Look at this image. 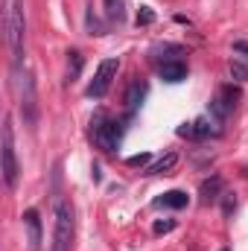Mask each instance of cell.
Here are the masks:
<instances>
[{"mask_svg":"<svg viewBox=\"0 0 248 251\" xmlns=\"http://www.w3.org/2000/svg\"><path fill=\"white\" fill-rule=\"evenodd\" d=\"M73 249V207L67 201L56 204V231H53V251Z\"/></svg>","mask_w":248,"mask_h":251,"instance_id":"3","label":"cell"},{"mask_svg":"<svg viewBox=\"0 0 248 251\" xmlns=\"http://www.w3.org/2000/svg\"><path fill=\"white\" fill-rule=\"evenodd\" d=\"M149 161H152V155H149V152H140V155H131L125 164H128V167H146Z\"/></svg>","mask_w":248,"mask_h":251,"instance_id":"19","label":"cell"},{"mask_svg":"<svg viewBox=\"0 0 248 251\" xmlns=\"http://www.w3.org/2000/svg\"><path fill=\"white\" fill-rule=\"evenodd\" d=\"M178 137H190V140H201V137H219V126L210 117H198L193 123H181L178 126Z\"/></svg>","mask_w":248,"mask_h":251,"instance_id":"8","label":"cell"},{"mask_svg":"<svg viewBox=\"0 0 248 251\" xmlns=\"http://www.w3.org/2000/svg\"><path fill=\"white\" fill-rule=\"evenodd\" d=\"M173 228H175V219H164V222H155L152 231H155V234H170Z\"/></svg>","mask_w":248,"mask_h":251,"instance_id":"21","label":"cell"},{"mask_svg":"<svg viewBox=\"0 0 248 251\" xmlns=\"http://www.w3.org/2000/svg\"><path fill=\"white\" fill-rule=\"evenodd\" d=\"M243 94H240V88H234V85H222L219 91H216V97L210 100V105H207V114L216 120V123H225L228 117H231V111H234V105H237V100H240Z\"/></svg>","mask_w":248,"mask_h":251,"instance_id":"5","label":"cell"},{"mask_svg":"<svg viewBox=\"0 0 248 251\" xmlns=\"http://www.w3.org/2000/svg\"><path fill=\"white\" fill-rule=\"evenodd\" d=\"M234 53H243L248 59V41H234Z\"/></svg>","mask_w":248,"mask_h":251,"instance_id":"22","label":"cell"},{"mask_svg":"<svg viewBox=\"0 0 248 251\" xmlns=\"http://www.w3.org/2000/svg\"><path fill=\"white\" fill-rule=\"evenodd\" d=\"M149 24H155V12H152L149 6H140V12H137V26H149Z\"/></svg>","mask_w":248,"mask_h":251,"instance_id":"18","label":"cell"},{"mask_svg":"<svg viewBox=\"0 0 248 251\" xmlns=\"http://www.w3.org/2000/svg\"><path fill=\"white\" fill-rule=\"evenodd\" d=\"M85 26H88V32H91V35H105V32H108V29H105V24H102L94 12H88V15H85Z\"/></svg>","mask_w":248,"mask_h":251,"instance_id":"17","label":"cell"},{"mask_svg":"<svg viewBox=\"0 0 248 251\" xmlns=\"http://www.w3.org/2000/svg\"><path fill=\"white\" fill-rule=\"evenodd\" d=\"M91 137H94V143H97L102 152L114 155L117 146H120V123L111 120L105 111H97L94 120H91Z\"/></svg>","mask_w":248,"mask_h":251,"instance_id":"2","label":"cell"},{"mask_svg":"<svg viewBox=\"0 0 248 251\" xmlns=\"http://www.w3.org/2000/svg\"><path fill=\"white\" fill-rule=\"evenodd\" d=\"M198 196H201V201H204V204H207V201L222 199V196H225V181H222L219 176L204 178V181H201V187H198Z\"/></svg>","mask_w":248,"mask_h":251,"instance_id":"12","label":"cell"},{"mask_svg":"<svg viewBox=\"0 0 248 251\" xmlns=\"http://www.w3.org/2000/svg\"><path fill=\"white\" fill-rule=\"evenodd\" d=\"M24 82H21V114H24V123L29 126V128H35L38 123V97H35V79H32V73L29 70H24V76H21Z\"/></svg>","mask_w":248,"mask_h":251,"instance_id":"6","label":"cell"},{"mask_svg":"<svg viewBox=\"0 0 248 251\" xmlns=\"http://www.w3.org/2000/svg\"><path fill=\"white\" fill-rule=\"evenodd\" d=\"M18 155H15V128H12V117L3 120V181L6 187L18 184Z\"/></svg>","mask_w":248,"mask_h":251,"instance_id":"4","label":"cell"},{"mask_svg":"<svg viewBox=\"0 0 248 251\" xmlns=\"http://www.w3.org/2000/svg\"><path fill=\"white\" fill-rule=\"evenodd\" d=\"M6 44L12 53L15 70H21L24 64V38H26V18H24V0H12L6 9Z\"/></svg>","mask_w":248,"mask_h":251,"instance_id":"1","label":"cell"},{"mask_svg":"<svg viewBox=\"0 0 248 251\" xmlns=\"http://www.w3.org/2000/svg\"><path fill=\"white\" fill-rule=\"evenodd\" d=\"M105 15L111 21H123L125 15V0H105Z\"/></svg>","mask_w":248,"mask_h":251,"instance_id":"16","label":"cell"},{"mask_svg":"<svg viewBox=\"0 0 248 251\" xmlns=\"http://www.w3.org/2000/svg\"><path fill=\"white\" fill-rule=\"evenodd\" d=\"M231 76L243 82V79H248V67L246 64H240V62H231Z\"/></svg>","mask_w":248,"mask_h":251,"instance_id":"20","label":"cell"},{"mask_svg":"<svg viewBox=\"0 0 248 251\" xmlns=\"http://www.w3.org/2000/svg\"><path fill=\"white\" fill-rule=\"evenodd\" d=\"M219 251H231V249H219Z\"/></svg>","mask_w":248,"mask_h":251,"instance_id":"23","label":"cell"},{"mask_svg":"<svg viewBox=\"0 0 248 251\" xmlns=\"http://www.w3.org/2000/svg\"><path fill=\"white\" fill-rule=\"evenodd\" d=\"M175 164H178V155H175V152H170V155L158 158V161H155V164H152V167H149L146 173H149V176H161V173H170V170H173Z\"/></svg>","mask_w":248,"mask_h":251,"instance_id":"14","label":"cell"},{"mask_svg":"<svg viewBox=\"0 0 248 251\" xmlns=\"http://www.w3.org/2000/svg\"><path fill=\"white\" fill-rule=\"evenodd\" d=\"M24 225H26V234H29V251H41V237H44V231H41V219H38V210H24Z\"/></svg>","mask_w":248,"mask_h":251,"instance_id":"9","label":"cell"},{"mask_svg":"<svg viewBox=\"0 0 248 251\" xmlns=\"http://www.w3.org/2000/svg\"><path fill=\"white\" fill-rule=\"evenodd\" d=\"M187 201H190V196H187L184 190H170V193H164L161 199H155L152 204H155V207H170V210H181V207H187Z\"/></svg>","mask_w":248,"mask_h":251,"instance_id":"13","label":"cell"},{"mask_svg":"<svg viewBox=\"0 0 248 251\" xmlns=\"http://www.w3.org/2000/svg\"><path fill=\"white\" fill-rule=\"evenodd\" d=\"M82 53L79 50H70L67 53V82H76L79 79V73H82Z\"/></svg>","mask_w":248,"mask_h":251,"instance_id":"15","label":"cell"},{"mask_svg":"<svg viewBox=\"0 0 248 251\" xmlns=\"http://www.w3.org/2000/svg\"><path fill=\"white\" fill-rule=\"evenodd\" d=\"M117 70H120V59H105V62H99L94 79H91V85H88V97H94V100L105 97L108 88H111V82H114V76H117Z\"/></svg>","mask_w":248,"mask_h":251,"instance_id":"7","label":"cell"},{"mask_svg":"<svg viewBox=\"0 0 248 251\" xmlns=\"http://www.w3.org/2000/svg\"><path fill=\"white\" fill-rule=\"evenodd\" d=\"M143 97H146V82L134 79V82L128 85V91H125V111H128V117H134V114H137V108H140Z\"/></svg>","mask_w":248,"mask_h":251,"instance_id":"11","label":"cell"},{"mask_svg":"<svg viewBox=\"0 0 248 251\" xmlns=\"http://www.w3.org/2000/svg\"><path fill=\"white\" fill-rule=\"evenodd\" d=\"M158 73H161V79H164V82L178 85V82H184V79H187V62H181V59L164 62L161 67H158Z\"/></svg>","mask_w":248,"mask_h":251,"instance_id":"10","label":"cell"}]
</instances>
